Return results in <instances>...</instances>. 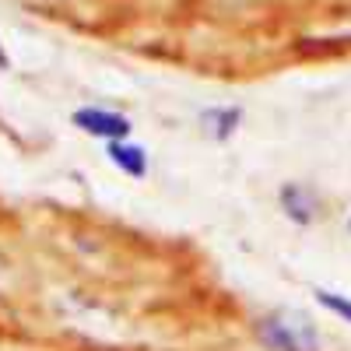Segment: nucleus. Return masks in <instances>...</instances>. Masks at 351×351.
Returning <instances> with one entry per match:
<instances>
[{
	"label": "nucleus",
	"mask_w": 351,
	"mask_h": 351,
	"mask_svg": "<svg viewBox=\"0 0 351 351\" xmlns=\"http://www.w3.org/2000/svg\"><path fill=\"white\" fill-rule=\"evenodd\" d=\"M253 341L263 351H324L319 327L299 309H267L253 319Z\"/></svg>",
	"instance_id": "1"
},
{
	"label": "nucleus",
	"mask_w": 351,
	"mask_h": 351,
	"mask_svg": "<svg viewBox=\"0 0 351 351\" xmlns=\"http://www.w3.org/2000/svg\"><path fill=\"white\" fill-rule=\"evenodd\" d=\"M278 208L291 225H313L319 218V193L309 183H285L278 190Z\"/></svg>",
	"instance_id": "3"
},
{
	"label": "nucleus",
	"mask_w": 351,
	"mask_h": 351,
	"mask_svg": "<svg viewBox=\"0 0 351 351\" xmlns=\"http://www.w3.org/2000/svg\"><path fill=\"white\" fill-rule=\"evenodd\" d=\"M348 232H351V215H348Z\"/></svg>",
	"instance_id": "8"
},
{
	"label": "nucleus",
	"mask_w": 351,
	"mask_h": 351,
	"mask_svg": "<svg viewBox=\"0 0 351 351\" xmlns=\"http://www.w3.org/2000/svg\"><path fill=\"white\" fill-rule=\"evenodd\" d=\"M71 123L88 134V137H95V141H123L130 137L134 123L127 120L123 112H116V109H102V106H84V109H74L71 112Z\"/></svg>",
	"instance_id": "2"
},
{
	"label": "nucleus",
	"mask_w": 351,
	"mask_h": 351,
	"mask_svg": "<svg viewBox=\"0 0 351 351\" xmlns=\"http://www.w3.org/2000/svg\"><path fill=\"white\" fill-rule=\"evenodd\" d=\"M8 67H11V56H8L4 43H0V71H8Z\"/></svg>",
	"instance_id": "7"
},
{
	"label": "nucleus",
	"mask_w": 351,
	"mask_h": 351,
	"mask_svg": "<svg viewBox=\"0 0 351 351\" xmlns=\"http://www.w3.org/2000/svg\"><path fill=\"white\" fill-rule=\"evenodd\" d=\"M313 295H316V302L324 306L330 316H337V319H344V324H351V295H341V291H330V288H316Z\"/></svg>",
	"instance_id": "6"
},
{
	"label": "nucleus",
	"mask_w": 351,
	"mask_h": 351,
	"mask_svg": "<svg viewBox=\"0 0 351 351\" xmlns=\"http://www.w3.org/2000/svg\"><path fill=\"white\" fill-rule=\"evenodd\" d=\"M106 158L123 176H130V180H144V176H148V148L137 144V141H130V137L109 141L106 144Z\"/></svg>",
	"instance_id": "5"
},
{
	"label": "nucleus",
	"mask_w": 351,
	"mask_h": 351,
	"mask_svg": "<svg viewBox=\"0 0 351 351\" xmlns=\"http://www.w3.org/2000/svg\"><path fill=\"white\" fill-rule=\"evenodd\" d=\"M197 127L208 141H228L236 137L239 127H243V109L239 106H208L200 116H197Z\"/></svg>",
	"instance_id": "4"
}]
</instances>
